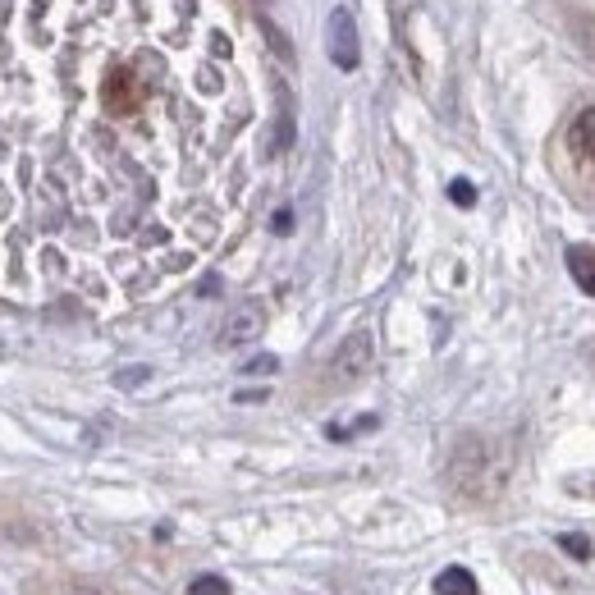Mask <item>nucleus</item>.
I'll return each instance as SVG.
<instances>
[{
	"mask_svg": "<svg viewBox=\"0 0 595 595\" xmlns=\"http://www.w3.org/2000/svg\"><path fill=\"white\" fill-rule=\"evenodd\" d=\"M449 490H454L463 504L472 509H490L504 499L509 490V476H513V454L509 444L499 435H481V431H467L458 435V444L449 449Z\"/></svg>",
	"mask_w": 595,
	"mask_h": 595,
	"instance_id": "obj_1",
	"label": "nucleus"
},
{
	"mask_svg": "<svg viewBox=\"0 0 595 595\" xmlns=\"http://www.w3.org/2000/svg\"><path fill=\"white\" fill-rule=\"evenodd\" d=\"M554 174L563 193L595 211V106H582L554 138Z\"/></svg>",
	"mask_w": 595,
	"mask_h": 595,
	"instance_id": "obj_2",
	"label": "nucleus"
},
{
	"mask_svg": "<svg viewBox=\"0 0 595 595\" xmlns=\"http://www.w3.org/2000/svg\"><path fill=\"white\" fill-rule=\"evenodd\" d=\"M371 367H376V344H371L367 330H353V335L335 348V357H330V380H335V385H357Z\"/></svg>",
	"mask_w": 595,
	"mask_h": 595,
	"instance_id": "obj_3",
	"label": "nucleus"
},
{
	"mask_svg": "<svg viewBox=\"0 0 595 595\" xmlns=\"http://www.w3.org/2000/svg\"><path fill=\"white\" fill-rule=\"evenodd\" d=\"M325 51H330L335 69H344V74H353L357 60H362V42H357V19H353V10H348V5L330 10V23H325Z\"/></svg>",
	"mask_w": 595,
	"mask_h": 595,
	"instance_id": "obj_4",
	"label": "nucleus"
},
{
	"mask_svg": "<svg viewBox=\"0 0 595 595\" xmlns=\"http://www.w3.org/2000/svg\"><path fill=\"white\" fill-rule=\"evenodd\" d=\"M261 330H266V307L243 303V307H234V312L225 316L216 344L220 348H243V344H252V339H261Z\"/></svg>",
	"mask_w": 595,
	"mask_h": 595,
	"instance_id": "obj_5",
	"label": "nucleus"
},
{
	"mask_svg": "<svg viewBox=\"0 0 595 595\" xmlns=\"http://www.w3.org/2000/svg\"><path fill=\"white\" fill-rule=\"evenodd\" d=\"M568 271H573L577 289L595 298V248L591 243H573V248H568Z\"/></svg>",
	"mask_w": 595,
	"mask_h": 595,
	"instance_id": "obj_6",
	"label": "nucleus"
},
{
	"mask_svg": "<svg viewBox=\"0 0 595 595\" xmlns=\"http://www.w3.org/2000/svg\"><path fill=\"white\" fill-rule=\"evenodd\" d=\"M568 37L577 42V51L586 55L595 65V14H586V10H568Z\"/></svg>",
	"mask_w": 595,
	"mask_h": 595,
	"instance_id": "obj_7",
	"label": "nucleus"
},
{
	"mask_svg": "<svg viewBox=\"0 0 595 595\" xmlns=\"http://www.w3.org/2000/svg\"><path fill=\"white\" fill-rule=\"evenodd\" d=\"M293 147V106L289 97H280V115H275V138L266 142V156H284Z\"/></svg>",
	"mask_w": 595,
	"mask_h": 595,
	"instance_id": "obj_8",
	"label": "nucleus"
},
{
	"mask_svg": "<svg viewBox=\"0 0 595 595\" xmlns=\"http://www.w3.org/2000/svg\"><path fill=\"white\" fill-rule=\"evenodd\" d=\"M435 595H476V577L467 568H444L435 577Z\"/></svg>",
	"mask_w": 595,
	"mask_h": 595,
	"instance_id": "obj_9",
	"label": "nucleus"
},
{
	"mask_svg": "<svg viewBox=\"0 0 595 595\" xmlns=\"http://www.w3.org/2000/svg\"><path fill=\"white\" fill-rule=\"evenodd\" d=\"M257 28H261V33H266V42L275 46V55H280L284 65H293V46H289V37H284L280 28H275V23L266 19V14H257Z\"/></svg>",
	"mask_w": 595,
	"mask_h": 595,
	"instance_id": "obj_10",
	"label": "nucleus"
},
{
	"mask_svg": "<svg viewBox=\"0 0 595 595\" xmlns=\"http://www.w3.org/2000/svg\"><path fill=\"white\" fill-rule=\"evenodd\" d=\"M559 545H563V554H573V559L577 563H586V559H591V541H586V536H582V531H568V536H559Z\"/></svg>",
	"mask_w": 595,
	"mask_h": 595,
	"instance_id": "obj_11",
	"label": "nucleus"
},
{
	"mask_svg": "<svg viewBox=\"0 0 595 595\" xmlns=\"http://www.w3.org/2000/svg\"><path fill=\"white\" fill-rule=\"evenodd\" d=\"M188 595H229V582L216 573H206V577H197V582H188Z\"/></svg>",
	"mask_w": 595,
	"mask_h": 595,
	"instance_id": "obj_12",
	"label": "nucleus"
},
{
	"mask_svg": "<svg viewBox=\"0 0 595 595\" xmlns=\"http://www.w3.org/2000/svg\"><path fill=\"white\" fill-rule=\"evenodd\" d=\"M55 595H110V591L97 582H87V577H69V582L55 586Z\"/></svg>",
	"mask_w": 595,
	"mask_h": 595,
	"instance_id": "obj_13",
	"label": "nucleus"
},
{
	"mask_svg": "<svg viewBox=\"0 0 595 595\" xmlns=\"http://www.w3.org/2000/svg\"><path fill=\"white\" fill-rule=\"evenodd\" d=\"M147 380H152V367H124V371H115L119 390H138V385H147Z\"/></svg>",
	"mask_w": 595,
	"mask_h": 595,
	"instance_id": "obj_14",
	"label": "nucleus"
},
{
	"mask_svg": "<svg viewBox=\"0 0 595 595\" xmlns=\"http://www.w3.org/2000/svg\"><path fill=\"white\" fill-rule=\"evenodd\" d=\"M275 371H280V357H271V353L248 357V362H243V376H275Z\"/></svg>",
	"mask_w": 595,
	"mask_h": 595,
	"instance_id": "obj_15",
	"label": "nucleus"
},
{
	"mask_svg": "<svg viewBox=\"0 0 595 595\" xmlns=\"http://www.w3.org/2000/svg\"><path fill=\"white\" fill-rule=\"evenodd\" d=\"M449 197H454V206H476V188L467 184V179H454V184H449Z\"/></svg>",
	"mask_w": 595,
	"mask_h": 595,
	"instance_id": "obj_16",
	"label": "nucleus"
},
{
	"mask_svg": "<svg viewBox=\"0 0 595 595\" xmlns=\"http://www.w3.org/2000/svg\"><path fill=\"white\" fill-rule=\"evenodd\" d=\"M271 225H275V234H289V229H293V211H275Z\"/></svg>",
	"mask_w": 595,
	"mask_h": 595,
	"instance_id": "obj_17",
	"label": "nucleus"
},
{
	"mask_svg": "<svg viewBox=\"0 0 595 595\" xmlns=\"http://www.w3.org/2000/svg\"><path fill=\"white\" fill-rule=\"evenodd\" d=\"M234 399L238 403H261V399H266V390H243V394H234Z\"/></svg>",
	"mask_w": 595,
	"mask_h": 595,
	"instance_id": "obj_18",
	"label": "nucleus"
}]
</instances>
